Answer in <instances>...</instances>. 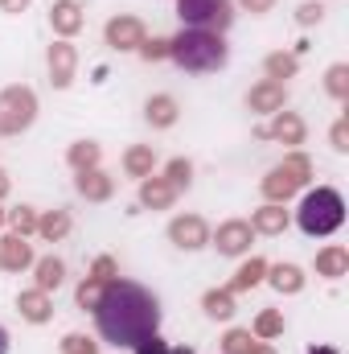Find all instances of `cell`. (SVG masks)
<instances>
[{
    "instance_id": "cell-1",
    "label": "cell",
    "mask_w": 349,
    "mask_h": 354,
    "mask_svg": "<svg viewBox=\"0 0 349 354\" xmlns=\"http://www.w3.org/2000/svg\"><path fill=\"white\" fill-rule=\"evenodd\" d=\"M99 338L111 346H136L140 338L161 330V301L136 280H107L94 305Z\"/></svg>"
},
{
    "instance_id": "cell-2",
    "label": "cell",
    "mask_w": 349,
    "mask_h": 354,
    "mask_svg": "<svg viewBox=\"0 0 349 354\" xmlns=\"http://www.w3.org/2000/svg\"><path fill=\"white\" fill-rule=\"evenodd\" d=\"M169 58L189 75H210L222 71L230 50L222 41V33H206V29H181L177 37H169Z\"/></svg>"
},
{
    "instance_id": "cell-3",
    "label": "cell",
    "mask_w": 349,
    "mask_h": 354,
    "mask_svg": "<svg viewBox=\"0 0 349 354\" xmlns=\"http://www.w3.org/2000/svg\"><path fill=\"white\" fill-rule=\"evenodd\" d=\"M296 223H300L304 235L325 239V235H333V231L346 223V198H341L333 185H317V189H308V194L300 198Z\"/></svg>"
},
{
    "instance_id": "cell-4",
    "label": "cell",
    "mask_w": 349,
    "mask_h": 354,
    "mask_svg": "<svg viewBox=\"0 0 349 354\" xmlns=\"http://www.w3.org/2000/svg\"><path fill=\"white\" fill-rule=\"evenodd\" d=\"M308 181H312V161L304 153H292V157H283L271 174L263 177V194H267V202H288Z\"/></svg>"
},
{
    "instance_id": "cell-5",
    "label": "cell",
    "mask_w": 349,
    "mask_h": 354,
    "mask_svg": "<svg viewBox=\"0 0 349 354\" xmlns=\"http://www.w3.org/2000/svg\"><path fill=\"white\" fill-rule=\"evenodd\" d=\"M177 17H181L185 29L222 33L235 21V4L230 0H177Z\"/></svg>"
},
{
    "instance_id": "cell-6",
    "label": "cell",
    "mask_w": 349,
    "mask_h": 354,
    "mask_svg": "<svg viewBox=\"0 0 349 354\" xmlns=\"http://www.w3.org/2000/svg\"><path fill=\"white\" fill-rule=\"evenodd\" d=\"M37 120V95L29 87L0 91V136H21Z\"/></svg>"
},
{
    "instance_id": "cell-7",
    "label": "cell",
    "mask_w": 349,
    "mask_h": 354,
    "mask_svg": "<svg viewBox=\"0 0 349 354\" xmlns=\"http://www.w3.org/2000/svg\"><path fill=\"white\" fill-rule=\"evenodd\" d=\"M251 239H255V231H251V223L247 218H230V223H222L218 231H214V248H218V256H247L251 252Z\"/></svg>"
},
{
    "instance_id": "cell-8",
    "label": "cell",
    "mask_w": 349,
    "mask_h": 354,
    "mask_svg": "<svg viewBox=\"0 0 349 354\" xmlns=\"http://www.w3.org/2000/svg\"><path fill=\"white\" fill-rule=\"evenodd\" d=\"M46 66H50V83H54L58 91H66L70 83H74V71H79V50L62 37V41H54V46H50Z\"/></svg>"
},
{
    "instance_id": "cell-9",
    "label": "cell",
    "mask_w": 349,
    "mask_h": 354,
    "mask_svg": "<svg viewBox=\"0 0 349 354\" xmlns=\"http://www.w3.org/2000/svg\"><path fill=\"white\" fill-rule=\"evenodd\" d=\"M255 136L259 140H279V145H304L308 128H304V120L296 111H275V120L271 124H259Z\"/></svg>"
},
{
    "instance_id": "cell-10",
    "label": "cell",
    "mask_w": 349,
    "mask_h": 354,
    "mask_svg": "<svg viewBox=\"0 0 349 354\" xmlns=\"http://www.w3.org/2000/svg\"><path fill=\"white\" fill-rule=\"evenodd\" d=\"M169 239L181 252H197V248L210 243V227H206L201 214H177L173 223H169Z\"/></svg>"
},
{
    "instance_id": "cell-11",
    "label": "cell",
    "mask_w": 349,
    "mask_h": 354,
    "mask_svg": "<svg viewBox=\"0 0 349 354\" xmlns=\"http://www.w3.org/2000/svg\"><path fill=\"white\" fill-rule=\"evenodd\" d=\"M107 46L111 50H140L148 37H144V21L140 17H111L107 29H103Z\"/></svg>"
},
{
    "instance_id": "cell-12",
    "label": "cell",
    "mask_w": 349,
    "mask_h": 354,
    "mask_svg": "<svg viewBox=\"0 0 349 354\" xmlns=\"http://www.w3.org/2000/svg\"><path fill=\"white\" fill-rule=\"evenodd\" d=\"M283 103H288V87H283V83L263 79V83H255V87L247 91V107L259 111V115H275V111H283Z\"/></svg>"
},
{
    "instance_id": "cell-13",
    "label": "cell",
    "mask_w": 349,
    "mask_h": 354,
    "mask_svg": "<svg viewBox=\"0 0 349 354\" xmlns=\"http://www.w3.org/2000/svg\"><path fill=\"white\" fill-rule=\"evenodd\" d=\"M33 268V248L25 235H0V272H25Z\"/></svg>"
},
{
    "instance_id": "cell-14",
    "label": "cell",
    "mask_w": 349,
    "mask_h": 354,
    "mask_svg": "<svg viewBox=\"0 0 349 354\" xmlns=\"http://www.w3.org/2000/svg\"><path fill=\"white\" fill-rule=\"evenodd\" d=\"M50 25H54L58 37L70 41V37L83 29V4H79V0H54V8H50Z\"/></svg>"
},
{
    "instance_id": "cell-15",
    "label": "cell",
    "mask_w": 349,
    "mask_h": 354,
    "mask_svg": "<svg viewBox=\"0 0 349 354\" xmlns=\"http://www.w3.org/2000/svg\"><path fill=\"white\" fill-rule=\"evenodd\" d=\"M17 313H21L25 322L41 326V322L54 317V301H50V292H41V288H25V292L17 297Z\"/></svg>"
},
{
    "instance_id": "cell-16",
    "label": "cell",
    "mask_w": 349,
    "mask_h": 354,
    "mask_svg": "<svg viewBox=\"0 0 349 354\" xmlns=\"http://www.w3.org/2000/svg\"><path fill=\"white\" fill-rule=\"evenodd\" d=\"M74 189H79L87 202H107V198L115 194V177L103 174V169H83V174L74 177Z\"/></svg>"
},
{
    "instance_id": "cell-17",
    "label": "cell",
    "mask_w": 349,
    "mask_h": 354,
    "mask_svg": "<svg viewBox=\"0 0 349 354\" xmlns=\"http://www.w3.org/2000/svg\"><path fill=\"white\" fill-rule=\"evenodd\" d=\"M173 202H177V189L165 177H144L140 181V206L144 210H169Z\"/></svg>"
},
{
    "instance_id": "cell-18",
    "label": "cell",
    "mask_w": 349,
    "mask_h": 354,
    "mask_svg": "<svg viewBox=\"0 0 349 354\" xmlns=\"http://www.w3.org/2000/svg\"><path fill=\"white\" fill-rule=\"evenodd\" d=\"M279 297H296L300 288H304V268H296V264H267V276H263Z\"/></svg>"
},
{
    "instance_id": "cell-19",
    "label": "cell",
    "mask_w": 349,
    "mask_h": 354,
    "mask_svg": "<svg viewBox=\"0 0 349 354\" xmlns=\"http://www.w3.org/2000/svg\"><path fill=\"white\" fill-rule=\"evenodd\" d=\"M251 231H255V235H283V231H288V210H283V202L259 206V210L251 214Z\"/></svg>"
},
{
    "instance_id": "cell-20",
    "label": "cell",
    "mask_w": 349,
    "mask_h": 354,
    "mask_svg": "<svg viewBox=\"0 0 349 354\" xmlns=\"http://www.w3.org/2000/svg\"><path fill=\"white\" fill-rule=\"evenodd\" d=\"M70 227H74V218H70V210H66V206L46 210V214L37 218V235H41V239H50V243L66 239V235H70Z\"/></svg>"
},
{
    "instance_id": "cell-21",
    "label": "cell",
    "mask_w": 349,
    "mask_h": 354,
    "mask_svg": "<svg viewBox=\"0 0 349 354\" xmlns=\"http://www.w3.org/2000/svg\"><path fill=\"white\" fill-rule=\"evenodd\" d=\"M177 115H181V107H177L173 95H152V99L144 103V120H148L152 128H173Z\"/></svg>"
},
{
    "instance_id": "cell-22",
    "label": "cell",
    "mask_w": 349,
    "mask_h": 354,
    "mask_svg": "<svg viewBox=\"0 0 349 354\" xmlns=\"http://www.w3.org/2000/svg\"><path fill=\"white\" fill-rule=\"evenodd\" d=\"M349 272V252L346 248H321L317 252V276H325V280H341Z\"/></svg>"
},
{
    "instance_id": "cell-23",
    "label": "cell",
    "mask_w": 349,
    "mask_h": 354,
    "mask_svg": "<svg viewBox=\"0 0 349 354\" xmlns=\"http://www.w3.org/2000/svg\"><path fill=\"white\" fill-rule=\"evenodd\" d=\"M152 165H157V153H152V145H132L128 153H123V174L128 177H152Z\"/></svg>"
},
{
    "instance_id": "cell-24",
    "label": "cell",
    "mask_w": 349,
    "mask_h": 354,
    "mask_svg": "<svg viewBox=\"0 0 349 354\" xmlns=\"http://www.w3.org/2000/svg\"><path fill=\"white\" fill-rule=\"evenodd\" d=\"M33 276H37V288L41 292H54L66 280V264L58 256H41V260H33Z\"/></svg>"
},
{
    "instance_id": "cell-25",
    "label": "cell",
    "mask_w": 349,
    "mask_h": 354,
    "mask_svg": "<svg viewBox=\"0 0 349 354\" xmlns=\"http://www.w3.org/2000/svg\"><path fill=\"white\" fill-rule=\"evenodd\" d=\"M201 309H206L214 322H230V317H235V292H230V288H210V292L201 297Z\"/></svg>"
},
{
    "instance_id": "cell-26",
    "label": "cell",
    "mask_w": 349,
    "mask_h": 354,
    "mask_svg": "<svg viewBox=\"0 0 349 354\" xmlns=\"http://www.w3.org/2000/svg\"><path fill=\"white\" fill-rule=\"evenodd\" d=\"M263 276H267V260H259V256H251L247 264L239 268L235 276H230V292H251L255 284H259Z\"/></svg>"
},
{
    "instance_id": "cell-27",
    "label": "cell",
    "mask_w": 349,
    "mask_h": 354,
    "mask_svg": "<svg viewBox=\"0 0 349 354\" xmlns=\"http://www.w3.org/2000/svg\"><path fill=\"white\" fill-rule=\"evenodd\" d=\"M99 157H103V149H99L94 140H79V145H70V153H66V161H70L74 174H83V169H99Z\"/></svg>"
},
{
    "instance_id": "cell-28",
    "label": "cell",
    "mask_w": 349,
    "mask_h": 354,
    "mask_svg": "<svg viewBox=\"0 0 349 354\" xmlns=\"http://www.w3.org/2000/svg\"><path fill=\"white\" fill-rule=\"evenodd\" d=\"M263 71H267L271 83H283V79H292V75L300 71V58H296V54H267V58H263Z\"/></svg>"
},
{
    "instance_id": "cell-29",
    "label": "cell",
    "mask_w": 349,
    "mask_h": 354,
    "mask_svg": "<svg viewBox=\"0 0 349 354\" xmlns=\"http://www.w3.org/2000/svg\"><path fill=\"white\" fill-rule=\"evenodd\" d=\"M4 223L12 227V235H33L37 231V210L33 206H12V210H4Z\"/></svg>"
},
{
    "instance_id": "cell-30",
    "label": "cell",
    "mask_w": 349,
    "mask_h": 354,
    "mask_svg": "<svg viewBox=\"0 0 349 354\" xmlns=\"http://www.w3.org/2000/svg\"><path fill=\"white\" fill-rule=\"evenodd\" d=\"M255 338L263 342H271V338H279L283 334V313H275V309H263L259 317H255V330H251Z\"/></svg>"
},
{
    "instance_id": "cell-31",
    "label": "cell",
    "mask_w": 349,
    "mask_h": 354,
    "mask_svg": "<svg viewBox=\"0 0 349 354\" xmlns=\"http://www.w3.org/2000/svg\"><path fill=\"white\" fill-rule=\"evenodd\" d=\"M255 334L251 330H226V338H222V354H251L255 351Z\"/></svg>"
},
{
    "instance_id": "cell-32",
    "label": "cell",
    "mask_w": 349,
    "mask_h": 354,
    "mask_svg": "<svg viewBox=\"0 0 349 354\" xmlns=\"http://www.w3.org/2000/svg\"><path fill=\"white\" fill-rule=\"evenodd\" d=\"M325 91H329L333 99H349V66L346 62L329 66V75H325Z\"/></svg>"
},
{
    "instance_id": "cell-33",
    "label": "cell",
    "mask_w": 349,
    "mask_h": 354,
    "mask_svg": "<svg viewBox=\"0 0 349 354\" xmlns=\"http://www.w3.org/2000/svg\"><path fill=\"white\" fill-rule=\"evenodd\" d=\"M165 181H169V185H173L177 194H181V189H185V185L193 181V165H189L185 157H173V161L165 165Z\"/></svg>"
},
{
    "instance_id": "cell-34",
    "label": "cell",
    "mask_w": 349,
    "mask_h": 354,
    "mask_svg": "<svg viewBox=\"0 0 349 354\" xmlns=\"http://www.w3.org/2000/svg\"><path fill=\"white\" fill-rule=\"evenodd\" d=\"M103 288H107L103 280L87 276V280L79 284V292H74V297H79V305H83V309H94V305H99V297H103Z\"/></svg>"
},
{
    "instance_id": "cell-35",
    "label": "cell",
    "mask_w": 349,
    "mask_h": 354,
    "mask_svg": "<svg viewBox=\"0 0 349 354\" xmlns=\"http://www.w3.org/2000/svg\"><path fill=\"white\" fill-rule=\"evenodd\" d=\"M62 354H99V342H90L87 334H66L62 338Z\"/></svg>"
},
{
    "instance_id": "cell-36",
    "label": "cell",
    "mask_w": 349,
    "mask_h": 354,
    "mask_svg": "<svg viewBox=\"0 0 349 354\" xmlns=\"http://www.w3.org/2000/svg\"><path fill=\"white\" fill-rule=\"evenodd\" d=\"M140 58H144V62H161V58H169V41H165V37L144 41V46H140Z\"/></svg>"
},
{
    "instance_id": "cell-37",
    "label": "cell",
    "mask_w": 349,
    "mask_h": 354,
    "mask_svg": "<svg viewBox=\"0 0 349 354\" xmlns=\"http://www.w3.org/2000/svg\"><path fill=\"white\" fill-rule=\"evenodd\" d=\"M115 272H119V264H115L111 256H99V260L90 264V276H94V280H103V284H107V280H115Z\"/></svg>"
},
{
    "instance_id": "cell-38",
    "label": "cell",
    "mask_w": 349,
    "mask_h": 354,
    "mask_svg": "<svg viewBox=\"0 0 349 354\" xmlns=\"http://www.w3.org/2000/svg\"><path fill=\"white\" fill-rule=\"evenodd\" d=\"M329 145H333L337 153H349V120H346V115L333 124V132H329Z\"/></svg>"
},
{
    "instance_id": "cell-39",
    "label": "cell",
    "mask_w": 349,
    "mask_h": 354,
    "mask_svg": "<svg viewBox=\"0 0 349 354\" xmlns=\"http://www.w3.org/2000/svg\"><path fill=\"white\" fill-rule=\"evenodd\" d=\"M321 17H325V8H321L317 0H308V4L296 8V21H300V25H321Z\"/></svg>"
},
{
    "instance_id": "cell-40",
    "label": "cell",
    "mask_w": 349,
    "mask_h": 354,
    "mask_svg": "<svg viewBox=\"0 0 349 354\" xmlns=\"http://www.w3.org/2000/svg\"><path fill=\"white\" fill-rule=\"evenodd\" d=\"M136 354H169V342H165L161 334H148V338L136 342Z\"/></svg>"
},
{
    "instance_id": "cell-41",
    "label": "cell",
    "mask_w": 349,
    "mask_h": 354,
    "mask_svg": "<svg viewBox=\"0 0 349 354\" xmlns=\"http://www.w3.org/2000/svg\"><path fill=\"white\" fill-rule=\"evenodd\" d=\"M247 12H255V17H263V12H271L275 8V0H239Z\"/></svg>"
},
{
    "instance_id": "cell-42",
    "label": "cell",
    "mask_w": 349,
    "mask_h": 354,
    "mask_svg": "<svg viewBox=\"0 0 349 354\" xmlns=\"http://www.w3.org/2000/svg\"><path fill=\"white\" fill-rule=\"evenodd\" d=\"M29 4H33V0H0L4 12H21V8H29Z\"/></svg>"
},
{
    "instance_id": "cell-43",
    "label": "cell",
    "mask_w": 349,
    "mask_h": 354,
    "mask_svg": "<svg viewBox=\"0 0 349 354\" xmlns=\"http://www.w3.org/2000/svg\"><path fill=\"white\" fill-rule=\"evenodd\" d=\"M0 354H8V330L0 326Z\"/></svg>"
},
{
    "instance_id": "cell-44",
    "label": "cell",
    "mask_w": 349,
    "mask_h": 354,
    "mask_svg": "<svg viewBox=\"0 0 349 354\" xmlns=\"http://www.w3.org/2000/svg\"><path fill=\"white\" fill-rule=\"evenodd\" d=\"M4 194H8V174L0 169V198H4Z\"/></svg>"
},
{
    "instance_id": "cell-45",
    "label": "cell",
    "mask_w": 349,
    "mask_h": 354,
    "mask_svg": "<svg viewBox=\"0 0 349 354\" xmlns=\"http://www.w3.org/2000/svg\"><path fill=\"white\" fill-rule=\"evenodd\" d=\"M251 354H275V351H271L267 342H255V351H251Z\"/></svg>"
},
{
    "instance_id": "cell-46",
    "label": "cell",
    "mask_w": 349,
    "mask_h": 354,
    "mask_svg": "<svg viewBox=\"0 0 349 354\" xmlns=\"http://www.w3.org/2000/svg\"><path fill=\"white\" fill-rule=\"evenodd\" d=\"M169 354H193V346H169Z\"/></svg>"
},
{
    "instance_id": "cell-47",
    "label": "cell",
    "mask_w": 349,
    "mask_h": 354,
    "mask_svg": "<svg viewBox=\"0 0 349 354\" xmlns=\"http://www.w3.org/2000/svg\"><path fill=\"white\" fill-rule=\"evenodd\" d=\"M308 354H337L333 346H317V351H308Z\"/></svg>"
},
{
    "instance_id": "cell-48",
    "label": "cell",
    "mask_w": 349,
    "mask_h": 354,
    "mask_svg": "<svg viewBox=\"0 0 349 354\" xmlns=\"http://www.w3.org/2000/svg\"><path fill=\"white\" fill-rule=\"evenodd\" d=\"M0 227H4V210H0Z\"/></svg>"
}]
</instances>
